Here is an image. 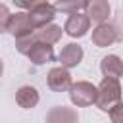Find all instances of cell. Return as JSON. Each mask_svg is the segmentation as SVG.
Here are the masks:
<instances>
[{
    "instance_id": "1",
    "label": "cell",
    "mask_w": 123,
    "mask_h": 123,
    "mask_svg": "<svg viewBox=\"0 0 123 123\" xmlns=\"http://www.w3.org/2000/svg\"><path fill=\"white\" fill-rule=\"evenodd\" d=\"M96 88H98V98H96V108L98 110L110 111L113 106L121 104V85H119L117 79L104 77Z\"/></svg>"
},
{
    "instance_id": "2",
    "label": "cell",
    "mask_w": 123,
    "mask_h": 123,
    "mask_svg": "<svg viewBox=\"0 0 123 123\" xmlns=\"http://www.w3.org/2000/svg\"><path fill=\"white\" fill-rule=\"evenodd\" d=\"M96 98H98V88L88 81H77L69 88V100L77 108L92 106L96 104Z\"/></svg>"
},
{
    "instance_id": "3",
    "label": "cell",
    "mask_w": 123,
    "mask_h": 123,
    "mask_svg": "<svg viewBox=\"0 0 123 123\" xmlns=\"http://www.w3.org/2000/svg\"><path fill=\"white\" fill-rule=\"evenodd\" d=\"M27 15L31 17L33 27L35 29H40V27H46V25H50L54 21L56 10H54V4H48L44 0H37V2H29Z\"/></svg>"
},
{
    "instance_id": "4",
    "label": "cell",
    "mask_w": 123,
    "mask_h": 123,
    "mask_svg": "<svg viewBox=\"0 0 123 123\" xmlns=\"http://www.w3.org/2000/svg\"><path fill=\"white\" fill-rule=\"evenodd\" d=\"M37 29L33 27L31 23V17L27 15V12H17V13H12L10 17V23H8V33L19 40V38H25V37H31Z\"/></svg>"
},
{
    "instance_id": "5",
    "label": "cell",
    "mask_w": 123,
    "mask_h": 123,
    "mask_svg": "<svg viewBox=\"0 0 123 123\" xmlns=\"http://www.w3.org/2000/svg\"><path fill=\"white\" fill-rule=\"evenodd\" d=\"M46 85H48V88L54 90V92H65V90L71 88L73 79H71V73H69L67 69H63V67L58 65V67H52V69L48 71V75H46Z\"/></svg>"
},
{
    "instance_id": "6",
    "label": "cell",
    "mask_w": 123,
    "mask_h": 123,
    "mask_svg": "<svg viewBox=\"0 0 123 123\" xmlns=\"http://www.w3.org/2000/svg\"><path fill=\"white\" fill-rule=\"evenodd\" d=\"M90 29V19L86 13L79 12V13H71L67 19H65V25H63V31L71 37V38H81L88 33Z\"/></svg>"
},
{
    "instance_id": "7",
    "label": "cell",
    "mask_w": 123,
    "mask_h": 123,
    "mask_svg": "<svg viewBox=\"0 0 123 123\" xmlns=\"http://www.w3.org/2000/svg\"><path fill=\"white\" fill-rule=\"evenodd\" d=\"M83 56H85L83 46H81V44H75V42H69V44H65V46L62 48V52H60V56H58L60 67H63V69L69 71V69L77 67V65L83 62Z\"/></svg>"
},
{
    "instance_id": "8",
    "label": "cell",
    "mask_w": 123,
    "mask_h": 123,
    "mask_svg": "<svg viewBox=\"0 0 123 123\" xmlns=\"http://www.w3.org/2000/svg\"><path fill=\"white\" fill-rule=\"evenodd\" d=\"M35 37V35H33ZM29 60H31V63H35V65H44V63H50V62H54V48L50 46V44H44V42H38L37 38L33 40V44H31V48L27 50V54H25Z\"/></svg>"
},
{
    "instance_id": "9",
    "label": "cell",
    "mask_w": 123,
    "mask_h": 123,
    "mask_svg": "<svg viewBox=\"0 0 123 123\" xmlns=\"http://www.w3.org/2000/svg\"><path fill=\"white\" fill-rule=\"evenodd\" d=\"M44 123H79V113H77L75 108L54 106L46 111Z\"/></svg>"
},
{
    "instance_id": "10",
    "label": "cell",
    "mask_w": 123,
    "mask_h": 123,
    "mask_svg": "<svg viewBox=\"0 0 123 123\" xmlns=\"http://www.w3.org/2000/svg\"><path fill=\"white\" fill-rule=\"evenodd\" d=\"M90 38H92L94 46L106 48V46H111L117 40V31H115L113 23H102V25H96V29H92Z\"/></svg>"
},
{
    "instance_id": "11",
    "label": "cell",
    "mask_w": 123,
    "mask_h": 123,
    "mask_svg": "<svg viewBox=\"0 0 123 123\" xmlns=\"http://www.w3.org/2000/svg\"><path fill=\"white\" fill-rule=\"evenodd\" d=\"M85 13L88 15L90 21L102 25V23H108V17H110V13H111V6H110V2H106V0H92V2H88Z\"/></svg>"
},
{
    "instance_id": "12",
    "label": "cell",
    "mask_w": 123,
    "mask_h": 123,
    "mask_svg": "<svg viewBox=\"0 0 123 123\" xmlns=\"http://www.w3.org/2000/svg\"><path fill=\"white\" fill-rule=\"evenodd\" d=\"M100 71L104 77L119 81V77H123V60L115 54H108L100 62Z\"/></svg>"
},
{
    "instance_id": "13",
    "label": "cell",
    "mask_w": 123,
    "mask_h": 123,
    "mask_svg": "<svg viewBox=\"0 0 123 123\" xmlns=\"http://www.w3.org/2000/svg\"><path fill=\"white\" fill-rule=\"evenodd\" d=\"M38 100H40V94H38V90H37L35 86H31V85H23V86H19L17 92H15V102H17V106L23 108V110L35 108V106L38 104Z\"/></svg>"
},
{
    "instance_id": "14",
    "label": "cell",
    "mask_w": 123,
    "mask_h": 123,
    "mask_svg": "<svg viewBox=\"0 0 123 123\" xmlns=\"http://www.w3.org/2000/svg\"><path fill=\"white\" fill-rule=\"evenodd\" d=\"M62 27L60 25H56V23H50V25H46V27H40V29H37L35 31V38L38 40V42H44V44H56L60 38H62Z\"/></svg>"
},
{
    "instance_id": "15",
    "label": "cell",
    "mask_w": 123,
    "mask_h": 123,
    "mask_svg": "<svg viewBox=\"0 0 123 123\" xmlns=\"http://www.w3.org/2000/svg\"><path fill=\"white\" fill-rule=\"evenodd\" d=\"M88 2L86 0H73V2H56L54 4V10L56 12H63V13H79L83 10H86Z\"/></svg>"
},
{
    "instance_id": "16",
    "label": "cell",
    "mask_w": 123,
    "mask_h": 123,
    "mask_svg": "<svg viewBox=\"0 0 123 123\" xmlns=\"http://www.w3.org/2000/svg\"><path fill=\"white\" fill-rule=\"evenodd\" d=\"M10 10L6 4H0V33H8V23H10Z\"/></svg>"
},
{
    "instance_id": "17",
    "label": "cell",
    "mask_w": 123,
    "mask_h": 123,
    "mask_svg": "<svg viewBox=\"0 0 123 123\" xmlns=\"http://www.w3.org/2000/svg\"><path fill=\"white\" fill-rule=\"evenodd\" d=\"M108 115H110L111 123H123V102L117 104V106H113V108L108 111Z\"/></svg>"
},
{
    "instance_id": "18",
    "label": "cell",
    "mask_w": 123,
    "mask_h": 123,
    "mask_svg": "<svg viewBox=\"0 0 123 123\" xmlns=\"http://www.w3.org/2000/svg\"><path fill=\"white\" fill-rule=\"evenodd\" d=\"M113 27H115V31H117V40H123V10L117 12L115 21H113Z\"/></svg>"
},
{
    "instance_id": "19",
    "label": "cell",
    "mask_w": 123,
    "mask_h": 123,
    "mask_svg": "<svg viewBox=\"0 0 123 123\" xmlns=\"http://www.w3.org/2000/svg\"><path fill=\"white\" fill-rule=\"evenodd\" d=\"M2 73H4V62H2V58H0V77H2Z\"/></svg>"
}]
</instances>
